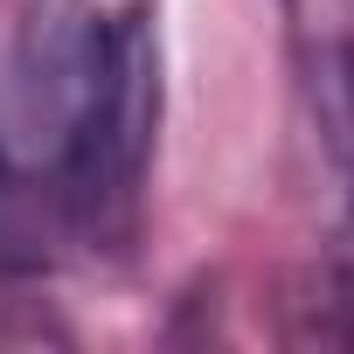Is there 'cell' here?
I'll return each instance as SVG.
<instances>
[{"mask_svg":"<svg viewBox=\"0 0 354 354\" xmlns=\"http://www.w3.org/2000/svg\"><path fill=\"white\" fill-rule=\"evenodd\" d=\"M292 91L333 188V278L354 306V0H278Z\"/></svg>","mask_w":354,"mask_h":354,"instance_id":"7a4b0ae2","label":"cell"},{"mask_svg":"<svg viewBox=\"0 0 354 354\" xmlns=\"http://www.w3.org/2000/svg\"><path fill=\"white\" fill-rule=\"evenodd\" d=\"M153 132L160 35L146 0H21L0 42V243L21 264L125 243Z\"/></svg>","mask_w":354,"mask_h":354,"instance_id":"6da1fadb","label":"cell"}]
</instances>
